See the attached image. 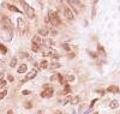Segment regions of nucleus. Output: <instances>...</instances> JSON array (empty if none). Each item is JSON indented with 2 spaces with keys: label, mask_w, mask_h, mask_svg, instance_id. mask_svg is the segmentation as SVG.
Here are the masks:
<instances>
[{
  "label": "nucleus",
  "mask_w": 120,
  "mask_h": 114,
  "mask_svg": "<svg viewBox=\"0 0 120 114\" xmlns=\"http://www.w3.org/2000/svg\"><path fill=\"white\" fill-rule=\"evenodd\" d=\"M1 30H3V40L11 41L13 38V23L7 16H3L1 18Z\"/></svg>",
  "instance_id": "f257e3e1"
},
{
  "label": "nucleus",
  "mask_w": 120,
  "mask_h": 114,
  "mask_svg": "<svg viewBox=\"0 0 120 114\" xmlns=\"http://www.w3.org/2000/svg\"><path fill=\"white\" fill-rule=\"evenodd\" d=\"M48 19H49V22H51V24H53L54 27H59V25H61V19H60L59 17V13L55 12V11H52V10H49L48 11Z\"/></svg>",
  "instance_id": "f03ea898"
},
{
  "label": "nucleus",
  "mask_w": 120,
  "mask_h": 114,
  "mask_svg": "<svg viewBox=\"0 0 120 114\" xmlns=\"http://www.w3.org/2000/svg\"><path fill=\"white\" fill-rule=\"evenodd\" d=\"M17 28H18V33L21 36H24L26 34L28 30V23L25 22V19L23 17H18L17 18Z\"/></svg>",
  "instance_id": "7ed1b4c3"
},
{
  "label": "nucleus",
  "mask_w": 120,
  "mask_h": 114,
  "mask_svg": "<svg viewBox=\"0 0 120 114\" xmlns=\"http://www.w3.org/2000/svg\"><path fill=\"white\" fill-rule=\"evenodd\" d=\"M21 5H22V7H23V10H24L25 15H26L30 19H34V18H35V10L30 6L26 1H24V0H21Z\"/></svg>",
  "instance_id": "20e7f679"
},
{
  "label": "nucleus",
  "mask_w": 120,
  "mask_h": 114,
  "mask_svg": "<svg viewBox=\"0 0 120 114\" xmlns=\"http://www.w3.org/2000/svg\"><path fill=\"white\" fill-rule=\"evenodd\" d=\"M60 10L63 11L64 16H65L67 19H70V20H73V19H75V17H73V12L71 11V8H70L68 6L61 5V6H59V11H60Z\"/></svg>",
  "instance_id": "39448f33"
},
{
  "label": "nucleus",
  "mask_w": 120,
  "mask_h": 114,
  "mask_svg": "<svg viewBox=\"0 0 120 114\" xmlns=\"http://www.w3.org/2000/svg\"><path fill=\"white\" fill-rule=\"evenodd\" d=\"M54 95V89L52 88V87H48V88H46L41 94H40V96H41L42 99H48V97H52Z\"/></svg>",
  "instance_id": "423d86ee"
},
{
  "label": "nucleus",
  "mask_w": 120,
  "mask_h": 114,
  "mask_svg": "<svg viewBox=\"0 0 120 114\" xmlns=\"http://www.w3.org/2000/svg\"><path fill=\"white\" fill-rule=\"evenodd\" d=\"M37 75V68H31V71L28 72V75L25 77V80H30V79H34Z\"/></svg>",
  "instance_id": "0eeeda50"
},
{
  "label": "nucleus",
  "mask_w": 120,
  "mask_h": 114,
  "mask_svg": "<svg viewBox=\"0 0 120 114\" xmlns=\"http://www.w3.org/2000/svg\"><path fill=\"white\" fill-rule=\"evenodd\" d=\"M31 42H33V45L34 46H37V47H41V45H42V41H41V37L40 36H34L33 37V40H31Z\"/></svg>",
  "instance_id": "6e6552de"
},
{
  "label": "nucleus",
  "mask_w": 120,
  "mask_h": 114,
  "mask_svg": "<svg viewBox=\"0 0 120 114\" xmlns=\"http://www.w3.org/2000/svg\"><path fill=\"white\" fill-rule=\"evenodd\" d=\"M42 45H43L45 47H47V48H51L52 46H54V41L51 40V38H45V40L42 41Z\"/></svg>",
  "instance_id": "1a4fd4ad"
},
{
  "label": "nucleus",
  "mask_w": 120,
  "mask_h": 114,
  "mask_svg": "<svg viewBox=\"0 0 120 114\" xmlns=\"http://www.w3.org/2000/svg\"><path fill=\"white\" fill-rule=\"evenodd\" d=\"M56 53H55V50L52 49V48H47L45 52H43V55L45 57H54Z\"/></svg>",
  "instance_id": "9d476101"
},
{
  "label": "nucleus",
  "mask_w": 120,
  "mask_h": 114,
  "mask_svg": "<svg viewBox=\"0 0 120 114\" xmlns=\"http://www.w3.org/2000/svg\"><path fill=\"white\" fill-rule=\"evenodd\" d=\"M26 70H28V65H26V64H22V65L18 66L17 72H18V73H25Z\"/></svg>",
  "instance_id": "9b49d317"
},
{
  "label": "nucleus",
  "mask_w": 120,
  "mask_h": 114,
  "mask_svg": "<svg viewBox=\"0 0 120 114\" xmlns=\"http://www.w3.org/2000/svg\"><path fill=\"white\" fill-rule=\"evenodd\" d=\"M107 91H108V92H113V94H118L120 90H119L118 87H115V85H111V87L107 89Z\"/></svg>",
  "instance_id": "f8f14e48"
},
{
  "label": "nucleus",
  "mask_w": 120,
  "mask_h": 114,
  "mask_svg": "<svg viewBox=\"0 0 120 114\" xmlns=\"http://www.w3.org/2000/svg\"><path fill=\"white\" fill-rule=\"evenodd\" d=\"M48 33H49V30L47 28H41V29H38V34L41 35V36H48Z\"/></svg>",
  "instance_id": "ddd939ff"
},
{
  "label": "nucleus",
  "mask_w": 120,
  "mask_h": 114,
  "mask_svg": "<svg viewBox=\"0 0 120 114\" xmlns=\"http://www.w3.org/2000/svg\"><path fill=\"white\" fill-rule=\"evenodd\" d=\"M118 107H119V102L116 100H113L111 103H109V108H112V109H115Z\"/></svg>",
  "instance_id": "4468645a"
},
{
  "label": "nucleus",
  "mask_w": 120,
  "mask_h": 114,
  "mask_svg": "<svg viewBox=\"0 0 120 114\" xmlns=\"http://www.w3.org/2000/svg\"><path fill=\"white\" fill-rule=\"evenodd\" d=\"M97 54H98V55H100V54H101V55H106V50L103 49V47H102L101 45L97 46Z\"/></svg>",
  "instance_id": "2eb2a0df"
},
{
  "label": "nucleus",
  "mask_w": 120,
  "mask_h": 114,
  "mask_svg": "<svg viewBox=\"0 0 120 114\" xmlns=\"http://www.w3.org/2000/svg\"><path fill=\"white\" fill-rule=\"evenodd\" d=\"M8 10L10 11H12V12H17V13H21V10L17 8L15 5H8Z\"/></svg>",
  "instance_id": "dca6fc26"
},
{
  "label": "nucleus",
  "mask_w": 120,
  "mask_h": 114,
  "mask_svg": "<svg viewBox=\"0 0 120 114\" xmlns=\"http://www.w3.org/2000/svg\"><path fill=\"white\" fill-rule=\"evenodd\" d=\"M60 66H61V65H60L59 63H52L48 67L51 68V70H56V68H60Z\"/></svg>",
  "instance_id": "f3484780"
},
{
  "label": "nucleus",
  "mask_w": 120,
  "mask_h": 114,
  "mask_svg": "<svg viewBox=\"0 0 120 114\" xmlns=\"http://www.w3.org/2000/svg\"><path fill=\"white\" fill-rule=\"evenodd\" d=\"M10 66L11 67H16L17 66V58H12L11 61H10Z\"/></svg>",
  "instance_id": "a211bd4d"
},
{
  "label": "nucleus",
  "mask_w": 120,
  "mask_h": 114,
  "mask_svg": "<svg viewBox=\"0 0 120 114\" xmlns=\"http://www.w3.org/2000/svg\"><path fill=\"white\" fill-rule=\"evenodd\" d=\"M47 67H48L47 60H42V61H41V64H40V68H47Z\"/></svg>",
  "instance_id": "6ab92c4d"
},
{
  "label": "nucleus",
  "mask_w": 120,
  "mask_h": 114,
  "mask_svg": "<svg viewBox=\"0 0 120 114\" xmlns=\"http://www.w3.org/2000/svg\"><path fill=\"white\" fill-rule=\"evenodd\" d=\"M70 92H71V88H70L68 84H66V85H65V89H64V94H65V95H68Z\"/></svg>",
  "instance_id": "aec40b11"
},
{
  "label": "nucleus",
  "mask_w": 120,
  "mask_h": 114,
  "mask_svg": "<svg viewBox=\"0 0 120 114\" xmlns=\"http://www.w3.org/2000/svg\"><path fill=\"white\" fill-rule=\"evenodd\" d=\"M78 102H79V96H75V97L71 99V103H72V105H77Z\"/></svg>",
  "instance_id": "412c9836"
},
{
  "label": "nucleus",
  "mask_w": 120,
  "mask_h": 114,
  "mask_svg": "<svg viewBox=\"0 0 120 114\" xmlns=\"http://www.w3.org/2000/svg\"><path fill=\"white\" fill-rule=\"evenodd\" d=\"M6 84H7V80H5V79H0V89L5 88Z\"/></svg>",
  "instance_id": "4be33fe9"
},
{
  "label": "nucleus",
  "mask_w": 120,
  "mask_h": 114,
  "mask_svg": "<svg viewBox=\"0 0 120 114\" xmlns=\"http://www.w3.org/2000/svg\"><path fill=\"white\" fill-rule=\"evenodd\" d=\"M6 52H7L6 47H5V46H3V43H0V53H3V54H6Z\"/></svg>",
  "instance_id": "5701e85b"
},
{
  "label": "nucleus",
  "mask_w": 120,
  "mask_h": 114,
  "mask_svg": "<svg viewBox=\"0 0 120 114\" xmlns=\"http://www.w3.org/2000/svg\"><path fill=\"white\" fill-rule=\"evenodd\" d=\"M6 95H7V90H3V91H0V100L5 99V97H6Z\"/></svg>",
  "instance_id": "b1692460"
},
{
  "label": "nucleus",
  "mask_w": 120,
  "mask_h": 114,
  "mask_svg": "<svg viewBox=\"0 0 120 114\" xmlns=\"http://www.w3.org/2000/svg\"><path fill=\"white\" fill-rule=\"evenodd\" d=\"M31 49H33V52H35V53H37V52H40V49H41V47H37V46H31Z\"/></svg>",
  "instance_id": "393cba45"
},
{
  "label": "nucleus",
  "mask_w": 120,
  "mask_h": 114,
  "mask_svg": "<svg viewBox=\"0 0 120 114\" xmlns=\"http://www.w3.org/2000/svg\"><path fill=\"white\" fill-rule=\"evenodd\" d=\"M63 48H64L65 50H67L68 53H70V49H71V48H70V46H68L67 43H64V45H63Z\"/></svg>",
  "instance_id": "a878e982"
},
{
  "label": "nucleus",
  "mask_w": 120,
  "mask_h": 114,
  "mask_svg": "<svg viewBox=\"0 0 120 114\" xmlns=\"http://www.w3.org/2000/svg\"><path fill=\"white\" fill-rule=\"evenodd\" d=\"M30 94H31V91H30V90H23L22 91V95H30Z\"/></svg>",
  "instance_id": "bb28decb"
},
{
  "label": "nucleus",
  "mask_w": 120,
  "mask_h": 114,
  "mask_svg": "<svg viewBox=\"0 0 120 114\" xmlns=\"http://www.w3.org/2000/svg\"><path fill=\"white\" fill-rule=\"evenodd\" d=\"M24 107H25V108H28V109H29V108H31V107H33V105H31V102H25V105H24Z\"/></svg>",
  "instance_id": "cd10ccee"
},
{
  "label": "nucleus",
  "mask_w": 120,
  "mask_h": 114,
  "mask_svg": "<svg viewBox=\"0 0 120 114\" xmlns=\"http://www.w3.org/2000/svg\"><path fill=\"white\" fill-rule=\"evenodd\" d=\"M89 54H90V57H91V58H96L98 55L97 53H94V52H90V50H89Z\"/></svg>",
  "instance_id": "c85d7f7f"
},
{
  "label": "nucleus",
  "mask_w": 120,
  "mask_h": 114,
  "mask_svg": "<svg viewBox=\"0 0 120 114\" xmlns=\"http://www.w3.org/2000/svg\"><path fill=\"white\" fill-rule=\"evenodd\" d=\"M96 101H97V100H96V99H95V100H93V101H91V103H90V106H89V108H90V109H91V108H93V107H94V105H95V103H96Z\"/></svg>",
  "instance_id": "c756f323"
},
{
  "label": "nucleus",
  "mask_w": 120,
  "mask_h": 114,
  "mask_svg": "<svg viewBox=\"0 0 120 114\" xmlns=\"http://www.w3.org/2000/svg\"><path fill=\"white\" fill-rule=\"evenodd\" d=\"M7 79H8L10 82H13V79H15V78H13V76H11V75H8V76H7Z\"/></svg>",
  "instance_id": "7c9ffc66"
},
{
  "label": "nucleus",
  "mask_w": 120,
  "mask_h": 114,
  "mask_svg": "<svg viewBox=\"0 0 120 114\" xmlns=\"http://www.w3.org/2000/svg\"><path fill=\"white\" fill-rule=\"evenodd\" d=\"M21 58H28V53H21Z\"/></svg>",
  "instance_id": "2f4dec72"
},
{
  "label": "nucleus",
  "mask_w": 120,
  "mask_h": 114,
  "mask_svg": "<svg viewBox=\"0 0 120 114\" xmlns=\"http://www.w3.org/2000/svg\"><path fill=\"white\" fill-rule=\"evenodd\" d=\"M68 58H75V53H72V52H70V53H68Z\"/></svg>",
  "instance_id": "473e14b6"
},
{
  "label": "nucleus",
  "mask_w": 120,
  "mask_h": 114,
  "mask_svg": "<svg viewBox=\"0 0 120 114\" xmlns=\"http://www.w3.org/2000/svg\"><path fill=\"white\" fill-rule=\"evenodd\" d=\"M97 92H98V94H100V95H105V94H103V92H105L103 90H98Z\"/></svg>",
  "instance_id": "72a5a7b5"
},
{
  "label": "nucleus",
  "mask_w": 120,
  "mask_h": 114,
  "mask_svg": "<svg viewBox=\"0 0 120 114\" xmlns=\"http://www.w3.org/2000/svg\"><path fill=\"white\" fill-rule=\"evenodd\" d=\"M5 64V61L3 60V59H0V66H1V65H4Z\"/></svg>",
  "instance_id": "f704fd0d"
},
{
  "label": "nucleus",
  "mask_w": 120,
  "mask_h": 114,
  "mask_svg": "<svg viewBox=\"0 0 120 114\" xmlns=\"http://www.w3.org/2000/svg\"><path fill=\"white\" fill-rule=\"evenodd\" d=\"M0 79H4V72H1V73H0Z\"/></svg>",
  "instance_id": "c9c22d12"
},
{
  "label": "nucleus",
  "mask_w": 120,
  "mask_h": 114,
  "mask_svg": "<svg viewBox=\"0 0 120 114\" xmlns=\"http://www.w3.org/2000/svg\"><path fill=\"white\" fill-rule=\"evenodd\" d=\"M52 34H53V35H56V34H58L56 30H52Z\"/></svg>",
  "instance_id": "e433bc0d"
},
{
  "label": "nucleus",
  "mask_w": 120,
  "mask_h": 114,
  "mask_svg": "<svg viewBox=\"0 0 120 114\" xmlns=\"http://www.w3.org/2000/svg\"><path fill=\"white\" fill-rule=\"evenodd\" d=\"M7 114H13V112H12V109H10V110L7 112Z\"/></svg>",
  "instance_id": "4c0bfd02"
},
{
  "label": "nucleus",
  "mask_w": 120,
  "mask_h": 114,
  "mask_svg": "<svg viewBox=\"0 0 120 114\" xmlns=\"http://www.w3.org/2000/svg\"><path fill=\"white\" fill-rule=\"evenodd\" d=\"M55 114H65V113H61V112H56Z\"/></svg>",
  "instance_id": "58836bf2"
},
{
  "label": "nucleus",
  "mask_w": 120,
  "mask_h": 114,
  "mask_svg": "<svg viewBox=\"0 0 120 114\" xmlns=\"http://www.w3.org/2000/svg\"><path fill=\"white\" fill-rule=\"evenodd\" d=\"M93 114H100V113H98V112H94Z\"/></svg>",
  "instance_id": "ea45409f"
}]
</instances>
